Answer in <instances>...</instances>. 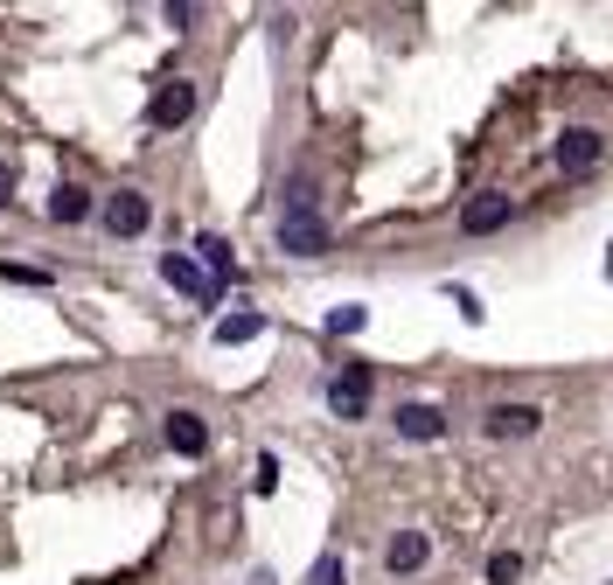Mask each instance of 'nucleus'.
I'll return each mask as SVG.
<instances>
[{"mask_svg": "<svg viewBox=\"0 0 613 585\" xmlns=\"http://www.w3.org/2000/svg\"><path fill=\"white\" fill-rule=\"evenodd\" d=\"M279 251H293V258H321V251H328V223H321L314 188H307V182H293V196H286V210H279Z\"/></svg>", "mask_w": 613, "mask_h": 585, "instance_id": "f257e3e1", "label": "nucleus"}, {"mask_svg": "<svg viewBox=\"0 0 613 585\" xmlns=\"http://www.w3.org/2000/svg\"><path fill=\"white\" fill-rule=\"evenodd\" d=\"M188 112H196V84L175 78V84H161V91H153L147 126H153V133H175V126H188Z\"/></svg>", "mask_w": 613, "mask_h": 585, "instance_id": "f03ea898", "label": "nucleus"}, {"mask_svg": "<svg viewBox=\"0 0 613 585\" xmlns=\"http://www.w3.org/2000/svg\"><path fill=\"white\" fill-rule=\"evenodd\" d=\"M328 411L335 419H362V411H370V363H349L328 384Z\"/></svg>", "mask_w": 613, "mask_h": 585, "instance_id": "7ed1b4c3", "label": "nucleus"}, {"mask_svg": "<svg viewBox=\"0 0 613 585\" xmlns=\"http://www.w3.org/2000/svg\"><path fill=\"white\" fill-rule=\"evenodd\" d=\"M147 223H153V202L140 196V188H119V196L105 202V231L112 237H140Z\"/></svg>", "mask_w": 613, "mask_h": 585, "instance_id": "20e7f679", "label": "nucleus"}, {"mask_svg": "<svg viewBox=\"0 0 613 585\" xmlns=\"http://www.w3.org/2000/svg\"><path fill=\"white\" fill-rule=\"evenodd\" d=\"M509 217H516V202H509V196H474L467 210H460V231H467V237H495Z\"/></svg>", "mask_w": 613, "mask_h": 585, "instance_id": "39448f33", "label": "nucleus"}, {"mask_svg": "<svg viewBox=\"0 0 613 585\" xmlns=\"http://www.w3.org/2000/svg\"><path fill=\"white\" fill-rule=\"evenodd\" d=\"M488 440H530V432L536 425H544V411H536V405H488Z\"/></svg>", "mask_w": 613, "mask_h": 585, "instance_id": "423d86ee", "label": "nucleus"}, {"mask_svg": "<svg viewBox=\"0 0 613 585\" xmlns=\"http://www.w3.org/2000/svg\"><path fill=\"white\" fill-rule=\"evenodd\" d=\"M600 133H592V126H565V133H558V167H565V175H586V167L592 161H600Z\"/></svg>", "mask_w": 613, "mask_h": 585, "instance_id": "0eeeda50", "label": "nucleus"}, {"mask_svg": "<svg viewBox=\"0 0 613 585\" xmlns=\"http://www.w3.org/2000/svg\"><path fill=\"white\" fill-rule=\"evenodd\" d=\"M426 558H432V537H426V530H397V537H391V551H383V572L405 578V572H418Z\"/></svg>", "mask_w": 613, "mask_h": 585, "instance_id": "6e6552de", "label": "nucleus"}, {"mask_svg": "<svg viewBox=\"0 0 613 585\" xmlns=\"http://www.w3.org/2000/svg\"><path fill=\"white\" fill-rule=\"evenodd\" d=\"M161 279H167V286H182V293H196V300H217V279H209L188 251H167L161 258Z\"/></svg>", "mask_w": 613, "mask_h": 585, "instance_id": "1a4fd4ad", "label": "nucleus"}, {"mask_svg": "<svg viewBox=\"0 0 613 585\" xmlns=\"http://www.w3.org/2000/svg\"><path fill=\"white\" fill-rule=\"evenodd\" d=\"M167 446H175L182 453V460H203V453H209V425L196 419V411H167Z\"/></svg>", "mask_w": 613, "mask_h": 585, "instance_id": "9d476101", "label": "nucleus"}, {"mask_svg": "<svg viewBox=\"0 0 613 585\" xmlns=\"http://www.w3.org/2000/svg\"><path fill=\"white\" fill-rule=\"evenodd\" d=\"M439 432H447V419H439V405H397V440H412V446H432Z\"/></svg>", "mask_w": 613, "mask_h": 585, "instance_id": "9b49d317", "label": "nucleus"}, {"mask_svg": "<svg viewBox=\"0 0 613 585\" xmlns=\"http://www.w3.org/2000/svg\"><path fill=\"white\" fill-rule=\"evenodd\" d=\"M84 217H91V188L56 182V188H49V223H84Z\"/></svg>", "mask_w": 613, "mask_h": 585, "instance_id": "f8f14e48", "label": "nucleus"}, {"mask_svg": "<svg viewBox=\"0 0 613 585\" xmlns=\"http://www.w3.org/2000/svg\"><path fill=\"white\" fill-rule=\"evenodd\" d=\"M196 251H203V272L209 279H238V258H230V244L209 231V237H196Z\"/></svg>", "mask_w": 613, "mask_h": 585, "instance_id": "ddd939ff", "label": "nucleus"}, {"mask_svg": "<svg viewBox=\"0 0 613 585\" xmlns=\"http://www.w3.org/2000/svg\"><path fill=\"white\" fill-rule=\"evenodd\" d=\"M258 335H265V320H258V314H223V320H217V342H223V349L258 342Z\"/></svg>", "mask_w": 613, "mask_h": 585, "instance_id": "4468645a", "label": "nucleus"}, {"mask_svg": "<svg viewBox=\"0 0 613 585\" xmlns=\"http://www.w3.org/2000/svg\"><path fill=\"white\" fill-rule=\"evenodd\" d=\"M362 320H370V307L342 300V307H328V335H362Z\"/></svg>", "mask_w": 613, "mask_h": 585, "instance_id": "2eb2a0df", "label": "nucleus"}, {"mask_svg": "<svg viewBox=\"0 0 613 585\" xmlns=\"http://www.w3.org/2000/svg\"><path fill=\"white\" fill-rule=\"evenodd\" d=\"M516 578H523V558H516V551H495V558H488V585H516Z\"/></svg>", "mask_w": 613, "mask_h": 585, "instance_id": "dca6fc26", "label": "nucleus"}, {"mask_svg": "<svg viewBox=\"0 0 613 585\" xmlns=\"http://www.w3.org/2000/svg\"><path fill=\"white\" fill-rule=\"evenodd\" d=\"M307 585H349V564H342V558L328 551V558L314 564V572H307Z\"/></svg>", "mask_w": 613, "mask_h": 585, "instance_id": "f3484780", "label": "nucleus"}, {"mask_svg": "<svg viewBox=\"0 0 613 585\" xmlns=\"http://www.w3.org/2000/svg\"><path fill=\"white\" fill-rule=\"evenodd\" d=\"M252 488H258V495H273V488H279V460H273V453H258V475H252Z\"/></svg>", "mask_w": 613, "mask_h": 585, "instance_id": "a211bd4d", "label": "nucleus"}, {"mask_svg": "<svg viewBox=\"0 0 613 585\" xmlns=\"http://www.w3.org/2000/svg\"><path fill=\"white\" fill-rule=\"evenodd\" d=\"M14 196V175H8V161H0V202H8Z\"/></svg>", "mask_w": 613, "mask_h": 585, "instance_id": "6ab92c4d", "label": "nucleus"}]
</instances>
